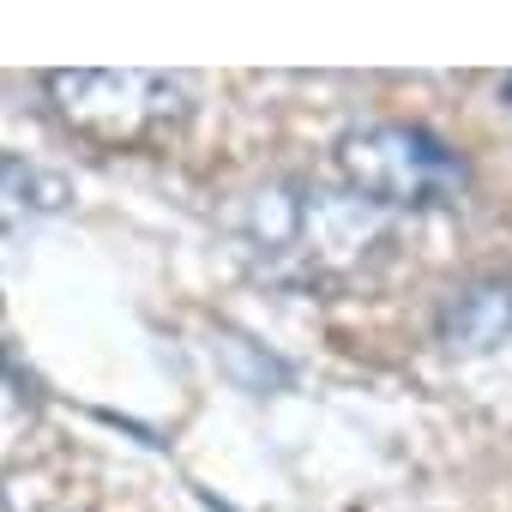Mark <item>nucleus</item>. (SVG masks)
<instances>
[{
	"label": "nucleus",
	"instance_id": "1",
	"mask_svg": "<svg viewBox=\"0 0 512 512\" xmlns=\"http://www.w3.org/2000/svg\"><path fill=\"white\" fill-rule=\"evenodd\" d=\"M253 253L278 278H344L368 260V247L386 241V211L362 205L356 193H326V187H266L253 193V223H247Z\"/></svg>",
	"mask_w": 512,
	"mask_h": 512
},
{
	"label": "nucleus",
	"instance_id": "2",
	"mask_svg": "<svg viewBox=\"0 0 512 512\" xmlns=\"http://www.w3.org/2000/svg\"><path fill=\"white\" fill-rule=\"evenodd\" d=\"M338 175L374 211H428V205H452L470 187V163L440 133L410 121H374L344 133Z\"/></svg>",
	"mask_w": 512,
	"mask_h": 512
},
{
	"label": "nucleus",
	"instance_id": "3",
	"mask_svg": "<svg viewBox=\"0 0 512 512\" xmlns=\"http://www.w3.org/2000/svg\"><path fill=\"white\" fill-rule=\"evenodd\" d=\"M43 85H49L55 115L103 151L163 145L187 121V85L169 73H139V67L91 73V67H79V73H49Z\"/></svg>",
	"mask_w": 512,
	"mask_h": 512
},
{
	"label": "nucleus",
	"instance_id": "4",
	"mask_svg": "<svg viewBox=\"0 0 512 512\" xmlns=\"http://www.w3.org/2000/svg\"><path fill=\"white\" fill-rule=\"evenodd\" d=\"M506 338H512V284L506 278H482V284H464L446 296V308H440V344L446 350L482 356Z\"/></svg>",
	"mask_w": 512,
	"mask_h": 512
},
{
	"label": "nucleus",
	"instance_id": "5",
	"mask_svg": "<svg viewBox=\"0 0 512 512\" xmlns=\"http://www.w3.org/2000/svg\"><path fill=\"white\" fill-rule=\"evenodd\" d=\"M37 205H55V181H43L37 169H25L13 157H0V223H13Z\"/></svg>",
	"mask_w": 512,
	"mask_h": 512
},
{
	"label": "nucleus",
	"instance_id": "6",
	"mask_svg": "<svg viewBox=\"0 0 512 512\" xmlns=\"http://www.w3.org/2000/svg\"><path fill=\"white\" fill-rule=\"evenodd\" d=\"M0 512H13V506H7V494H0Z\"/></svg>",
	"mask_w": 512,
	"mask_h": 512
}]
</instances>
